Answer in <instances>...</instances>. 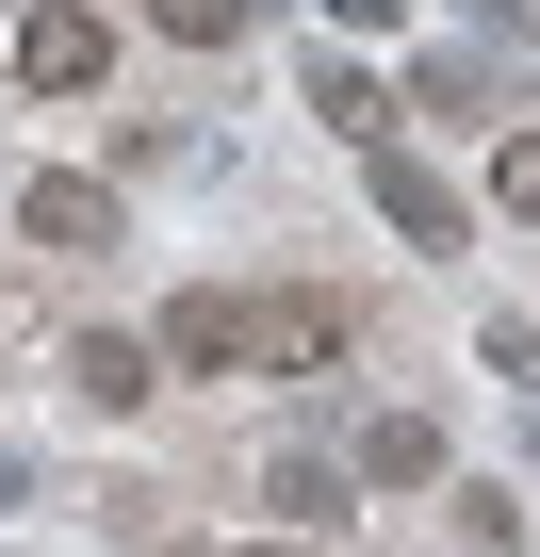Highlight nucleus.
I'll list each match as a JSON object with an SVG mask.
<instances>
[{
    "mask_svg": "<svg viewBox=\"0 0 540 557\" xmlns=\"http://www.w3.org/2000/svg\"><path fill=\"white\" fill-rule=\"evenodd\" d=\"M361 345V296H328V278H296V296H246V361L262 377H328Z\"/></svg>",
    "mask_w": 540,
    "mask_h": 557,
    "instance_id": "obj_1",
    "label": "nucleus"
},
{
    "mask_svg": "<svg viewBox=\"0 0 540 557\" xmlns=\"http://www.w3.org/2000/svg\"><path fill=\"white\" fill-rule=\"evenodd\" d=\"M83 83H115V17L99 0H34L17 17V99H83Z\"/></svg>",
    "mask_w": 540,
    "mask_h": 557,
    "instance_id": "obj_2",
    "label": "nucleus"
},
{
    "mask_svg": "<svg viewBox=\"0 0 540 557\" xmlns=\"http://www.w3.org/2000/svg\"><path fill=\"white\" fill-rule=\"evenodd\" d=\"M66 394H83V410H148V394H164V345H148V329H83V345H66Z\"/></svg>",
    "mask_w": 540,
    "mask_h": 557,
    "instance_id": "obj_3",
    "label": "nucleus"
},
{
    "mask_svg": "<svg viewBox=\"0 0 540 557\" xmlns=\"http://www.w3.org/2000/svg\"><path fill=\"white\" fill-rule=\"evenodd\" d=\"M164 361H197V377H229L246 361V296H229V278H197V296H164V329H148Z\"/></svg>",
    "mask_w": 540,
    "mask_h": 557,
    "instance_id": "obj_4",
    "label": "nucleus"
},
{
    "mask_svg": "<svg viewBox=\"0 0 540 557\" xmlns=\"http://www.w3.org/2000/svg\"><path fill=\"white\" fill-rule=\"evenodd\" d=\"M377 230H393V246H426V262H442V246H459V181H426V164H410V148H377Z\"/></svg>",
    "mask_w": 540,
    "mask_h": 557,
    "instance_id": "obj_5",
    "label": "nucleus"
},
{
    "mask_svg": "<svg viewBox=\"0 0 540 557\" xmlns=\"http://www.w3.org/2000/svg\"><path fill=\"white\" fill-rule=\"evenodd\" d=\"M17 230H34L50 262H99V246H115V181H34V197H17Z\"/></svg>",
    "mask_w": 540,
    "mask_h": 557,
    "instance_id": "obj_6",
    "label": "nucleus"
},
{
    "mask_svg": "<svg viewBox=\"0 0 540 557\" xmlns=\"http://www.w3.org/2000/svg\"><path fill=\"white\" fill-rule=\"evenodd\" d=\"M361 475H377V492H426V475H442V426H426V410H377V426H361Z\"/></svg>",
    "mask_w": 540,
    "mask_h": 557,
    "instance_id": "obj_7",
    "label": "nucleus"
},
{
    "mask_svg": "<svg viewBox=\"0 0 540 557\" xmlns=\"http://www.w3.org/2000/svg\"><path fill=\"white\" fill-rule=\"evenodd\" d=\"M246 17L262 0H148V34H180V50H246Z\"/></svg>",
    "mask_w": 540,
    "mask_h": 557,
    "instance_id": "obj_8",
    "label": "nucleus"
},
{
    "mask_svg": "<svg viewBox=\"0 0 540 557\" xmlns=\"http://www.w3.org/2000/svg\"><path fill=\"white\" fill-rule=\"evenodd\" d=\"M262 508H296V524L328 541V524H344V475H328V459H279V475H262Z\"/></svg>",
    "mask_w": 540,
    "mask_h": 557,
    "instance_id": "obj_9",
    "label": "nucleus"
},
{
    "mask_svg": "<svg viewBox=\"0 0 540 557\" xmlns=\"http://www.w3.org/2000/svg\"><path fill=\"white\" fill-rule=\"evenodd\" d=\"M312 115H328V132H361V148H377V83H361V66H344V50H328V66H312Z\"/></svg>",
    "mask_w": 540,
    "mask_h": 557,
    "instance_id": "obj_10",
    "label": "nucleus"
},
{
    "mask_svg": "<svg viewBox=\"0 0 540 557\" xmlns=\"http://www.w3.org/2000/svg\"><path fill=\"white\" fill-rule=\"evenodd\" d=\"M491 197H507V213L540 230V132H507V148H491Z\"/></svg>",
    "mask_w": 540,
    "mask_h": 557,
    "instance_id": "obj_11",
    "label": "nucleus"
},
{
    "mask_svg": "<svg viewBox=\"0 0 540 557\" xmlns=\"http://www.w3.org/2000/svg\"><path fill=\"white\" fill-rule=\"evenodd\" d=\"M246 557H328V541H312V524H296V541H246Z\"/></svg>",
    "mask_w": 540,
    "mask_h": 557,
    "instance_id": "obj_12",
    "label": "nucleus"
}]
</instances>
